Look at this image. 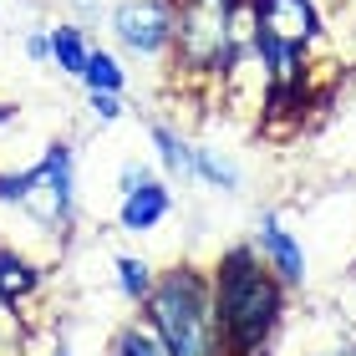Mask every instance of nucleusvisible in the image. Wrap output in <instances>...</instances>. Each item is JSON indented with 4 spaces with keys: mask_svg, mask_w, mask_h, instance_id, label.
Here are the masks:
<instances>
[{
    "mask_svg": "<svg viewBox=\"0 0 356 356\" xmlns=\"http://www.w3.org/2000/svg\"><path fill=\"white\" fill-rule=\"evenodd\" d=\"M46 36H51V61H56V72H61V76H82L87 56H92V41L82 36V26H51Z\"/></svg>",
    "mask_w": 356,
    "mask_h": 356,
    "instance_id": "1a4fd4ad",
    "label": "nucleus"
},
{
    "mask_svg": "<svg viewBox=\"0 0 356 356\" xmlns=\"http://www.w3.org/2000/svg\"><path fill=\"white\" fill-rule=\"evenodd\" d=\"M36 285H41V260H31L26 250L0 239V305H21L26 296H36Z\"/></svg>",
    "mask_w": 356,
    "mask_h": 356,
    "instance_id": "6e6552de",
    "label": "nucleus"
},
{
    "mask_svg": "<svg viewBox=\"0 0 356 356\" xmlns=\"http://www.w3.org/2000/svg\"><path fill=\"white\" fill-rule=\"evenodd\" d=\"M168 214H173V193H168V184H158V178H143L133 193H122V204H118V229H127V234H148V229H158Z\"/></svg>",
    "mask_w": 356,
    "mask_h": 356,
    "instance_id": "0eeeda50",
    "label": "nucleus"
},
{
    "mask_svg": "<svg viewBox=\"0 0 356 356\" xmlns=\"http://www.w3.org/2000/svg\"><path fill=\"white\" fill-rule=\"evenodd\" d=\"M56 356H67V351H61V346H56Z\"/></svg>",
    "mask_w": 356,
    "mask_h": 356,
    "instance_id": "6ab92c4d",
    "label": "nucleus"
},
{
    "mask_svg": "<svg viewBox=\"0 0 356 356\" xmlns=\"http://www.w3.org/2000/svg\"><path fill=\"white\" fill-rule=\"evenodd\" d=\"M193 178H204V184L219 188V193H239V168L229 158H219L214 148H193Z\"/></svg>",
    "mask_w": 356,
    "mask_h": 356,
    "instance_id": "4468645a",
    "label": "nucleus"
},
{
    "mask_svg": "<svg viewBox=\"0 0 356 356\" xmlns=\"http://www.w3.org/2000/svg\"><path fill=\"white\" fill-rule=\"evenodd\" d=\"M112 275H118V290H122V300H133V305H143L153 296V265L143 260V254H118L112 260Z\"/></svg>",
    "mask_w": 356,
    "mask_h": 356,
    "instance_id": "9b49d317",
    "label": "nucleus"
},
{
    "mask_svg": "<svg viewBox=\"0 0 356 356\" xmlns=\"http://www.w3.org/2000/svg\"><path fill=\"white\" fill-rule=\"evenodd\" d=\"M143 316L163 336L173 356H229L214 316V280L193 265H173L153 280V296L143 300Z\"/></svg>",
    "mask_w": 356,
    "mask_h": 356,
    "instance_id": "f03ea898",
    "label": "nucleus"
},
{
    "mask_svg": "<svg viewBox=\"0 0 356 356\" xmlns=\"http://www.w3.org/2000/svg\"><path fill=\"white\" fill-rule=\"evenodd\" d=\"M76 82H82L87 92H122V87H127V72H122V61L112 56V51L92 46V56H87V67H82Z\"/></svg>",
    "mask_w": 356,
    "mask_h": 356,
    "instance_id": "f8f14e48",
    "label": "nucleus"
},
{
    "mask_svg": "<svg viewBox=\"0 0 356 356\" xmlns=\"http://www.w3.org/2000/svg\"><path fill=\"white\" fill-rule=\"evenodd\" d=\"M250 245L265 254V265L280 275V285H285V290H300L305 280H311L305 245L280 224V214H260V219H254V239H250Z\"/></svg>",
    "mask_w": 356,
    "mask_h": 356,
    "instance_id": "39448f33",
    "label": "nucleus"
},
{
    "mask_svg": "<svg viewBox=\"0 0 356 356\" xmlns=\"http://www.w3.org/2000/svg\"><path fill=\"white\" fill-rule=\"evenodd\" d=\"M107 356H173V351L163 346V336L153 331V321L143 316V321H127V326L112 336V351Z\"/></svg>",
    "mask_w": 356,
    "mask_h": 356,
    "instance_id": "9d476101",
    "label": "nucleus"
},
{
    "mask_svg": "<svg viewBox=\"0 0 356 356\" xmlns=\"http://www.w3.org/2000/svg\"><path fill=\"white\" fill-rule=\"evenodd\" d=\"M0 209H10L26 229L67 239L76 219V158L67 143H46V153L31 168L0 173Z\"/></svg>",
    "mask_w": 356,
    "mask_h": 356,
    "instance_id": "7ed1b4c3",
    "label": "nucleus"
},
{
    "mask_svg": "<svg viewBox=\"0 0 356 356\" xmlns=\"http://www.w3.org/2000/svg\"><path fill=\"white\" fill-rule=\"evenodd\" d=\"M153 148H158V163L178 178H193V148L184 143V133H173L168 122H153Z\"/></svg>",
    "mask_w": 356,
    "mask_h": 356,
    "instance_id": "ddd939ff",
    "label": "nucleus"
},
{
    "mask_svg": "<svg viewBox=\"0 0 356 356\" xmlns=\"http://www.w3.org/2000/svg\"><path fill=\"white\" fill-rule=\"evenodd\" d=\"M260 36L296 46V51H311L321 41V15L311 0H260Z\"/></svg>",
    "mask_w": 356,
    "mask_h": 356,
    "instance_id": "423d86ee",
    "label": "nucleus"
},
{
    "mask_svg": "<svg viewBox=\"0 0 356 356\" xmlns=\"http://www.w3.org/2000/svg\"><path fill=\"white\" fill-rule=\"evenodd\" d=\"M311 356H356V341H331V346H321Z\"/></svg>",
    "mask_w": 356,
    "mask_h": 356,
    "instance_id": "a211bd4d",
    "label": "nucleus"
},
{
    "mask_svg": "<svg viewBox=\"0 0 356 356\" xmlns=\"http://www.w3.org/2000/svg\"><path fill=\"white\" fill-rule=\"evenodd\" d=\"M26 56L31 61H51V36H46V31H31L26 36Z\"/></svg>",
    "mask_w": 356,
    "mask_h": 356,
    "instance_id": "dca6fc26",
    "label": "nucleus"
},
{
    "mask_svg": "<svg viewBox=\"0 0 356 356\" xmlns=\"http://www.w3.org/2000/svg\"><path fill=\"white\" fill-rule=\"evenodd\" d=\"M112 36L138 56L173 51V0H118L112 6Z\"/></svg>",
    "mask_w": 356,
    "mask_h": 356,
    "instance_id": "20e7f679",
    "label": "nucleus"
},
{
    "mask_svg": "<svg viewBox=\"0 0 356 356\" xmlns=\"http://www.w3.org/2000/svg\"><path fill=\"white\" fill-rule=\"evenodd\" d=\"M87 107L97 122H118L122 118V92H87Z\"/></svg>",
    "mask_w": 356,
    "mask_h": 356,
    "instance_id": "2eb2a0df",
    "label": "nucleus"
},
{
    "mask_svg": "<svg viewBox=\"0 0 356 356\" xmlns=\"http://www.w3.org/2000/svg\"><path fill=\"white\" fill-rule=\"evenodd\" d=\"M143 178H148V168H138V163H127V168L118 173V193H133V188L143 184Z\"/></svg>",
    "mask_w": 356,
    "mask_h": 356,
    "instance_id": "f3484780",
    "label": "nucleus"
},
{
    "mask_svg": "<svg viewBox=\"0 0 356 356\" xmlns=\"http://www.w3.org/2000/svg\"><path fill=\"white\" fill-rule=\"evenodd\" d=\"M214 316L229 356H270V341L285 321V285L254 245H229L209 270Z\"/></svg>",
    "mask_w": 356,
    "mask_h": 356,
    "instance_id": "f257e3e1",
    "label": "nucleus"
}]
</instances>
